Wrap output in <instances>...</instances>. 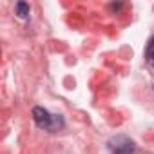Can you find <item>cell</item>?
Returning <instances> with one entry per match:
<instances>
[{"label": "cell", "instance_id": "1", "mask_svg": "<svg viewBox=\"0 0 154 154\" xmlns=\"http://www.w3.org/2000/svg\"><path fill=\"white\" fill-rule=\"evenodd\" d=\"M33 120L40 129L49 131V132H56V131L63 129V125H65V122L60 114H51L44 107H35L33 109Z\"/></svg>", "mask_w": 154, "mask_h": 154}, {"label": "cell", "instance_id": "2", "mask_svg": "<svg viewBox=\"0 0 154 154\" xmlns=\"http://www.w3.org/2000/svg\"><path fill=\"white\" fill-rule=\"evenodd\" d=\"M107 147L111 154H134L136 152V143L125 136V134H116L107 141Z\"/></svg>", "mask_w": 154, "mask_h": 154}, {"label": "cell", "instance_id": "3", "mask_svg": "<svg viewBox=\"0 0 154 154\" xmlns=\"http://www.w3.org/2000/svg\"><path fill=\"white\" fill-rule=\"evenodd\" d=\"M145 60H147V63L154 69V35H152L150 40L147 42V47H145Z\"/></svg>", "mask_w": 154, "mask_h": 154}, {"label": "cell", "instance_id": "4", "mask_svg": "<svg viewBox=\"0 0 154 154\" xmlns=\"http://www.w3.org/2000/svg\"><path fill=\"white\" fill-rule=\"evenodd\" d=\"M15 13H17V17L18 18H29V13H31V9H29V4L27 2H17V6H15Z\"/></svg>", "mask_w": 154, "mask_h": 154}]
</instances>
